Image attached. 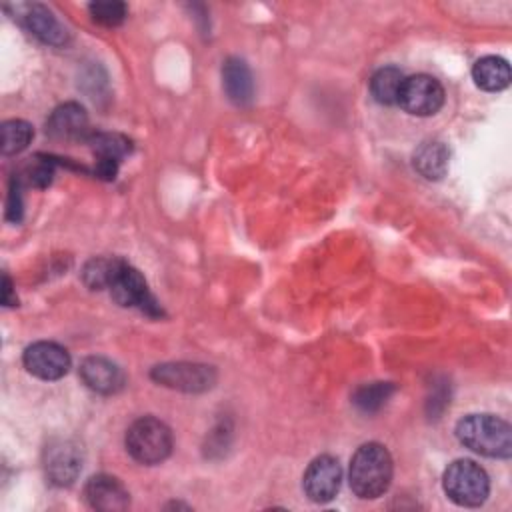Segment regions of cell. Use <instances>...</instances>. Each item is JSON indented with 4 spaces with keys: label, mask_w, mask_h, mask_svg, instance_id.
Wrapping results in <instances>:
<instances>
[{
    "label": "cell",
    "mask_w": 512,
    "mask_h": 512,
    "mask_svg": "<svg viewBox=\"0 0 512 512\" xmlns=\"http://www.w3.org/2000/svg\"><path fill=\"white\" fill-rule=\"evenodd\" d=\"M88 144L96 158L120 162L130 152V140L116 132H96L88 136Z\"/></svg>",
    "instance_id": "cell-20"
},
{
    "label": "cell",
    "mask_w": 512,
    "mask_h": 512,
    "mask_svg": "<svg viewBox=\"0 0 512 512\" xmlns=\"http://www.w3.org/2000/svg\"><path fill=\"white\" fill-rule=\"evenodd\" d=\"M0 134H2V154L10 156L28 148L34 136V130L24 120H6L0 128Z\"/></svg>",
    "instance_id": "cell-21"
},
{
    "label": "cell",
    "mask_w": 512,
    "mask_h": 512,
    "mask_svg": "<svg viewBox=\"0 0 512 512\" xmlns=\"http://www.w3.org/2000/svg\"><path fill=\"white\" fill-rule=\"evenodd\" d=\"M118 164H120V162L96 158V168H94V172H96L102 180H112V178L116 176V172H118Z\"/></svg>",
    "instance_id": "cell-26"
},
{
    "label": "cell",
    "mask_w": 512,
    "mask_h": 512,
    "mask_svg": "<svg viewBox=\"0 0 512 512\" xmlns=\"http://www.w3.org/2000/svg\"><path fill=\"white\" fill-rule=\"evenodd\" d=\"M82 468V452L72 440H56L44 450V470L52 484L68 486Z\"/></svg>",
    "instance_id": "cell-10"
},
{
    "label": "cell",
    "mask_w": 512,
    "mask_h": 512,
    "mask_svg": "<svg viewBox=\"0 0 512 512\" xmlns=\"http://www.w3.org/2000/svg\"><path fill=\"white\" fill-rule=\"evenodd\" d=\"M472 78L478 88L486 92H500L510 84V66L504 58L484 56L472 68Z\"/></svg>",
    "instance_id": "cell-16"
},
{
    "label": "cell",
    "mask_w": 512,
    "mask_h": 512,
    "mask_svg": "<svg viewBox=\"0 0 512 512\" xmlns=\"http://www.w3.org/2000/svg\"><path fill=\"white\" fill-rule=\"evenodd\" d=\"M2 302L4 306H14L16 304V298H12V284H10V278L4 274V280H2Z\"/></svg>",
    "instance_id": "cell-27"
},
{
    "label": "cell",
    "mask_w": 512,
    "mask_h": 512,
    "mask_svg": "<svg viewBox=\"0 0 512 512\" xmlns=\"http://www.w3.org/2000/svg\"><path fill=\"white\" fill-rule=\"evenodd\" d=\"M392 456L378 444H362L350 460V486L356 496L372 500L382 496L392 482Z\"/></svg>",
    "instance_id": "cell-1"
},
{
    "label": "cell",
    "mask_w": 512,
    "mask_h": 512,
    "mask_svg": "<svg viewBox=\"0 0 512 512\" xmlns=\"http://www.w3.org/2000/svg\"><path fill=\"white\" fill-rule=\"evenodd\" d=\"M80 378L90 390L100 394H114L124 386L122 370L102 356H88L80 364Z\"/></svg>",
    "instance_id": "cell-14"
},
{
    "label": "cell",
    "mask_w": 512,
    "mask_h": 512,
    "mask_svg": "<svg viewBox=\"0 0 512 512\" xmlns=\"http://www.w3.org/2000/svg\"><path fill=\"white\" fill-rule=\"evenodd\" d=\"M398 104L412 116H432L444 104V88L428 74L404 78Z\"/></svg>",
    "instance_id": "cell-5"
},
{
    "label": "cell",
    "mask_w": 512,
    "mask_h": 512,
    "mask_svg": "<svg viewBox=\"0 0 512 512\" xmlns=\"http://www.w3.org/2000/svg\"><path fill=\"white\" fill-rule=\"evenodd\" d=\"M84 496L94 510L102 512H120L126 510L130 504L128 490L118 478L108 474L92 476L84 486Z\"/></svg>",
    "instance_id": "cell-11"
},
{
    "label": "cell",
    "mask_w": 512,
    "mask_h": 512,
    "mask_svg": "<svg viewBox=\"0 0 512 512\" xmlns=\"http://www.w3.org/2000/svg\"><path fill=\"white\" fill-rule=\"evenodd\" d=\"M404 74L400 68L396 66H384L380 68L372 80H370V92L374 96V100L378 104H386V106H392V104H398V96H400V90H402V84H404Z\"/></svg>",
    "instance_id": "cell-18"
},
{
    "label": "cell",
    "mask_w": 512,
    "mask_h": 512,
    "mask_svg": "<svg viewBox=\"0 0 512 512\" xmlns=\"http://www.w3.org/2000/svg\"><path fill=\"white\" fill-rule=\"evenodd\" d=\"M20 20L30 34L40 38L50 46H62L68 40L66 28L56 20V16L42 4H22L18 6Z\"/></svg>",
    "instance_id": "cell-13"
},
{
    "label": "cell",
    "mask_w": 512,
    "mask_h": 512,
    "mask_svg": "<svg viewBox=\"0 0 512 512\" xmlns=\"http://www.w3.org/2000/svg\"><path fill=\"white\" fill-rule=\"evenodd\" d=\"M122 266V258H92L82 270V280L90 290L110 288Z\"/></svg>",
    "instance_id": "cell-19"
},
{
    "label": "cell",
    "mask_w": 512,
    "mask_h": 512,
    "mask_svg": "<svg viewBox=\"0 0 512 512\" xmlns=\"http://www.w3.org/2000/svg\"><path fill=\"white\" fill-rule=\"evenodd\" d=\"M458 440L476 454L488 458H510L512 428L492 414H468L456 424Z\"/></svg>",
    "instance_id": "cell-2"
},
{
    "label": "cell",
    "mask_w": 512,
    "mask_h": 512,
    "mask_svg": "<svg viewBox=\"0 0 512 512\" xmlns=\"http://www.w3.org/2000/svg\"><path fill=\"white\" fill-rule=\"evenodd\" d=\"M6 216L12 222H18L22 216V194H20V178L12 180L8 202H6Z\"/></svg>",
    "instance_id": "cell-25"
},
{
    "label": "cell",
    "mask_w": 512,
    "mask_h": 512,
    "mask_svg": "<svg viewBox=\"0 0 512 512\" xmlns=\"http://www.w3.org/2000/svg\"><path fill=\"white\" fill-rule=\"evenodd\" d=\"M392 392H394V384H390V382H370V384L360 386L354 392L352 402L362 412H376L386 404V400L392 396Z\"/></svg>",
    "instance_id": "cell-22"
},
{
    "label": "cell",
    "mask_w": 512,
    "mask_h": 512,
    "mask_svg": "<svg viewBox=\"0 0 512 512\" xmlns=\"http://www.w3.org/2000/svg\"><path fill=\"white\" fill-rule=\"evenodd\" d=\"M88 132V114L76 102L56 106L46 120V134L54 140H80Z\"/></svg>",
    "instance_id": "cell-12"
},
{
    "label": "cell",
    "mask_w": 512,
    "mask_h": 512,
    "mask_svg": "<svg viewBox=\"0 0 512 512\" xmlns=\"http://www.w3.org/2000/svg\"><path fill=\"white\" fill-rule=\"evenodd\" d=\"M222 86L234 104H250L254 96V78L248 64L242 58H226L222 66Z\"/></svg>",
    "instance_id": "cell-15"
},
{
    "label": "cell",
    "mask_w": 512,
    "mask_h": 512,
    "mask_svg": "<svg viewBox=\"0 0 512 512\" xmlns=\"http://www.w3.org/2000/svg\"><path fill=\"white\" fill-rule=\"evenodd\" d=\"M92 18L102 26H118L126 18V4L116 0H104V2H92L88 6Z\"/></svg>",
    "instance_id": "cell-23"
},
{
    "label": "cell",
    "mask_w": 512,
    "mask_h": 512,
    "mask_svg": "<svg viewBox=\"0 0 512 512\" xmlns=\"http://www.w3.org/2000/svg\"><path fill=\"white\" fill-rule=\"evenodd\" d=\"M152 378L168 388L182 390V392H202L212 388L216 380V372L212 366L206 364H190V362H176V364H160L152 370Z\"/></svg>",
    "instance_id": "cell-6"
},
{
    "label": "cell",
    "mask_w": 512,
    "mask_h": 512,
    "mask_svg": "<svg viewBox=\"0 0 512 512\" xmlns=\"http://www.w3.org/2000/svg\"><path fill=\"white\" fill-rule=\"evenodd\" d=\"M110 292H112V298L120 306H138L142 312H146L150 316H160L162 314V308L158 306V302L150 294L144 276L126 262L120 268V272L116 274V278L110 286Z\"/></svg>",
    "instance_id": "cell-8"
},
{
    "label": "cell",
    "mask_w": 512,
    "mask_h": 512,
    "mask_svg": "<svg viewBox=\"0 0 512 512\" xmlns=\"http://www.w3.org/2000/svg\"><path fill=\"white\" fill-rule=\"evenodd\" d=\"M52 174H54V168L52 164L46 160H38L34 164H30L26 170H24V178L30 186H36V188H44L50 184L52 180Z\"/></svg>",
    "instance_id": "cell-24"
},
{
    "label": "cell",
    "mask_w": 512,
    "mask_h": 512,
    "mask_svg": "<svg viewBox=\"0 0 512 512\" xmlns=\"http://www.w3.org/2000/svg\"><path fill=\"white\" fill-rule=\"evenodd\" d=\"M340 482H342L340 462L334 456L322 454L308 464L304 472L302 488L312 502L324 504L338 494Z\"/></svg>",
    "instance_id": "cell-7"
},
{
    "label": "cell",
    "mask_w": 512,
    "mask_h": 512,
    "mask_svg": "<svg viewBox=\"0 0 512 512\" xmlns=\"http://www.w3.org/2000/svg\"><path fill=\"white\" fill-rule=\"evenodd\" d=\"M448 148L442 142H424L414 152V168L426 180H440L448 170Z\"/></svg>",
    "instance_id": "cell-17"
},
{
    "label": "cell",
    "mask_w": 512,
    "mask_h": 512,
    "mask_svg": "<svg viewBox=\"0 0 512 512\" xmlns=\"http://www.w3.org/2000/svg\"><path fill=\"white\" fill-rule=\"evenodd\" d=\"M22 362L26 370L40 380H58L70 368L66 348L56 342H34L24 350Z\"/></svg>",
    "instance_id": "cell-9"
},
{
    "label": "cell",
    "mask_w": 512,
    "mask_h": 512,
    "mask_svg": "<svg viewBox=\"0 0 512 512\" xmlns=\"http://www.w3.org/2000/svg\"><path fill=\"white\" fill-rule=\"evenodd\" d=\"M126 450L140 464H160L172 452V432L154 416L138 418L126 432Z\"/></svg>",
    "instance_id": "cell-3"
},
{
    "label": "cell",
    "mask_w": 512,
    "mask_h": 512,
    "mask_svg": "<svg viewBox=\"0 0 512 512\" xmlns=\"http://www.w3.org/2000/svg\"><path fill=\"white\" fill-rule=\"evenodd\" d=\"M442 486L446 496L458 506H480L490 492V480L484 468L466 458L448 464Z\"/></svg>",
    "instance_id": "cell-4"
}]
</instances>
